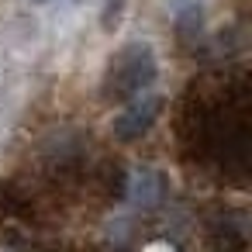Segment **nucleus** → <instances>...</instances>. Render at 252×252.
Returning <instances> with one entry per match:
<instances>
[{"instance_id": "f257e3e1", "label": "nucleus", "mask_w": 252, "mask_h": 252, "mask_svg": "<svg viewBox=\"0 0 252 252\" xmlns=\"http://www.w3.org/2000/svg\"><path fill=\"white\" fill-rule=\"evenodd\" d=\"M156 80V56L149 45H128L107 69L104 80V97L107 100H131L145 94Z\"/></svg>"}, {"instance_id": "f03ea898", "label": "nucleus", "mask_w": 252, "mask_h": 252, "mask_svg": "<svg viewBox=\"0 0 252 252\" xmlns=\"http://www.w3.org/2000/svg\"><path fill=\"white\" fill-rule=\"evenodd\" d=\"M156 114H159V97H131V104L114 118V135L121 142H135L142 138L152 125H156Z\"/></svg>"}, {"instance_id": "7ed1b4c3", "label": "nucleus", "mask_w": 252, "mask_h": 252, "mask_svg": "<svg viewBox=\"0 0 252 252\" xmlns=\"http://www.w3.org/2000/svg\"><path fill=\"white\" fill-rule=\"evenodd\" d=\"M135 197H138V200L145 197V207H152V204L159 200V180H156L152 169H142V173L135 176Z\"/></svg>"}]
</instances>
